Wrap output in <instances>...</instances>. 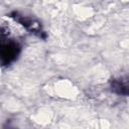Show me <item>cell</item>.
<instances>
[{
	"label": "cell",
	"instance_id": "1",
	"mask_svg": "<svg viewBox=\"0 0 129 129\" xmlns=\"http://www.w3.org/2000/svg\"><path fill=\"white\" fill-rule=\"evenodd\" d=\"M13 19H15V21H17L18 23H20L25 29L33 32V33H37L39 36L41 34V30H40V24L38 22H36L35 20H33L31 17H26L24 15H20L18 13H14L11 16Z\"/></svg>",
	"mask_w": 129,
	"mask_h": 129
},
{
	"label": "cell",
	"instance_id": "2",
	"mask_svg": "<svg viewBox=\"0 0 129 129\" xmlns=\"http://www.w3.org/2000/svg\"><path fill=\"white\" fill-rule=\"evenodd\" d=\"M113 90L121 95H126L127 94V83L126 81H122V80H118V81H114L113 85H112Z\"/></svg>",
	"mask_w": 129,
	"mask_h": 129
}]
</instances>
